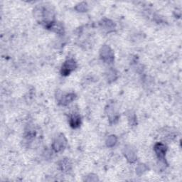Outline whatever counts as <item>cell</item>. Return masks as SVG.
<instances>
[{
	"label": "cell",
	"mask_w": 182,
	"mask_h": 182,
	"mask_svg": "<svg viewBox=\"0 0 182 182\" xmlns=\"http://www.w3.org/2000/svg\"><path fill=\"white\" fill-rule=\"evenodd\" d=\"M80 119L79 116H78V115H75V116H73L71 117V119H70V125H71V126L73 127H78L80 125Z\"/></svg>",
	"instance_id": "3"
},
{
	"label": "cell",
	"mask_w": 182,
	"mask_h": 182,
	"mask_svg": "<svg viewBox=\"0 0 182 182\" xmlns=\"http://www.w3.org/2000/svg\"><path fill=\"white\" fill-rule=\"evenodd\" d=\"M75 63L73 60H69L64 63L62 67V75H68L75 69Z\"/></svg>",
	"instance_id": "1"
},
{
	"label": "cell",
	"mask_w": 182,
	"mask_h": 182,
	"mask_svg": "<svg viewBox=\"0 0 182 182\" xmlns=\"http://www.w3.org/2000/svg\"><path fill=\"white\" fill-rule=\"evenodd\" d=\"M155 151L158 157L159 158H163L164 157L165 152H166V146L163 145L162 144H157L155 146Z\"/></svg>",
	"instance_id": "2"
}]
</instances>
